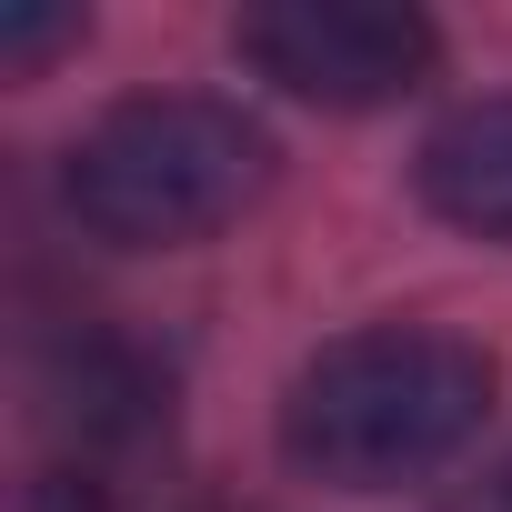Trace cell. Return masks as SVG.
Wrapping results in <instances>:
<instances>
[{
    "instance_id": "cell-7",
    "label": "cell",
    "mask_w": 512,
    "mask_h": 512,
    "mask_svg": "<svg viewBox=\"0 0 512 512\" xmlns=\"http://www.w3.org/2000/svg\"><path fill=\"white\" fill-rule=\"evenodd\" d=\"M11 512H111V502H101V492H91V482H71V472H31V482H21V502H11Z\"/></svg>"
},
{
    "instance_id": "cell-3",
    "label": "cell",
    "mask_w": 512,
    "mask_h": 512,
    "mask_svg": "<svg viewBox=\"0 0 512 512\" xmlns=\"http://www.w3.org/2000/svg\"><path fill=\"white\" fill-rule=\"evenodd\" d=\"M231 51L262 81H282L292 101L382 111L432 81L442 31L422 11H392V0H262V11L231 21Z\"/></svg>"
},
{
    "instance_id": "cell-1",
    "label": "cell",
    "mask_w": 512,
    "mask_h": 512,
    "mask_svg": "<svg viewBox=\"0 0 512 512\" xmlns=\"http://www.w3.org/2000/svg\"><path fill=\"white\" fill-rule=\"evenodd\" d=\"M492 352L432 322H372L322 342L282 392V452L292 472L332 492H402L442 462H462L492 422Z\"/></svg>"
},
{
    "instance_id": "cell-6",
    "label": "cell",
    "mask_w": 512,
    "mask_h": 512,
    "mask_svg": "<svg viewBox=\"0 0 512 512\" xmlns=\"http://www.w3.org/2000/svg\"><path fill=\"white\" fill-rule=\"evenodd\" d=\"M81 31H91L81 11H0V61H11V71L31 81L51 51H81Z\"/></svg>"
},
{
    "instance_id": "cell-5",
    "label": "cell",
    "mask_w": 512,
    "mask_h": 512,
    "mask_svg": "<svg viewBox=\"0 0 512 512\" xmlns=\"http://www.w3.org/2000/svg\"><path fill=\"white\" fill-rule=\"evenodd\" d=\"M412 181H422L432 221H452L472 241H512V91H482V101L442 111Z\"/></svg>"
},
{
    "instance_id": "cell-4",
    "label": "cell",
    "mask_w": 512,
    "mask_h": 512,
    "mask_svg": "<svg viewBox=\"0 0 512 512\" xmlns=\"http://www.w3.org/2000/svg\"><path fill=\"white\" fill-rule=\"evenodd\" d=\"M41 432H51V472L91 482L101 502L151 482V462L171 452V382L141 342L121 332H71L41 362Z\"/></svg>"
},
{
    "instance_id": "cell-8",
    "label": "cell",
    "mask_w": 512,
    "mask_h": 512,
    "mask_svg": "<svg viewBox=\"0 0 512 512\" xmlns=\"http://www.w3.org/2000/svg\"><path fill=\"white\" fill-rule=\"evenodd\" d=\"M462 512H512V462H502V472H492V482H482V492H472Z\"/></svg>"
},
{
    "instance_id": "cell-2",
    "label": "cell",
    "mask_w": 512,
    "mask_h": 512,
    "mask_svg": "<svg viewBox=\"0 0 512 512\" xmlns=\"http://www.w3.org/2000/svg\"><path fill=\"white\" fill-rule=\"evenodd\" d=\"M272 191V131L241 101L211 91H141L111 101L71 161H61V201L91 241L111 251H181L231 231L251 201Z\"/></svg>"
}]
</instances>
